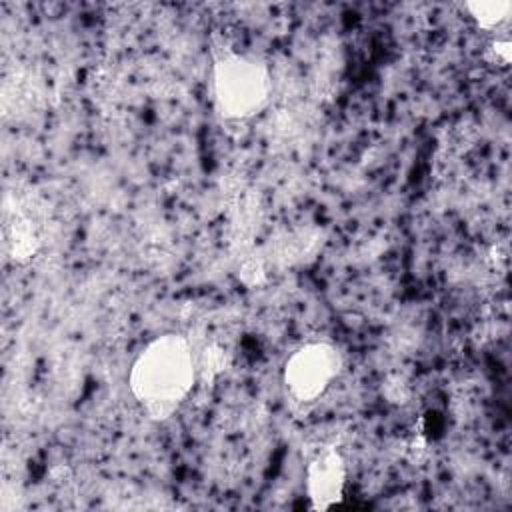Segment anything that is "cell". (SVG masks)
Masks as SVG:
<instances>
[{
	"label": "cell",
	"mask_w": 512,
	"mask_h": 512,
	"mask_svg": "<svg viewBox=\"0 0 512 512\" xmlns=\"http://www.w3.org/2000/svg\"><path fill=\"white\" fill-rule=\"evenodd\" d=\"M510 58H512V44H510V40H494L492 44H488L486 60H490L492 64L508 66Z\"/></svg>",
	"instance_id": "obj_8"
},
{
	"label": "cell",
	"mask_w": 512,
	"mask_h": 512,
	"mask_svg": "<svg viewBox=\"0 0 512 512\" xmlns=\"http://www.w3.org/2000/svg\"><path fill=\"white\" fill-rule=\"evenodd\" d=\"M346 462L336 446L322 448L306 468V492L312 510H328L342 502Z\"/></svg>",
	"instance_id": "obj_4"
},
{
	"label": "cell",
	"mask_w": 512,
	"mask_h": 512,
	"mask_svg": "<svg viewBox=\"0 0 512 512\" xmlns=\"http://www.w3.org/2000/svg\"><path fill=\"white\" fill-rule=\"evenodd\" d=\"M228 364H230V354L222 346L210 344L202 350L200 360L196 362V368L202 380H214L220 372L228 368Z\"/></svg>",
	"instance_id": "obj_6"
},
{
	"label": "cell",
	"mask_w": 512,
	"mask_h": 512,
	"mask_svg": "<svg viewBox=\"0 0 512 512\" xmlns=\"http://www.w3.org/2000/svg\"><path fill=\"white\" fill-rule=\"evenodd\" d=\"M240 280L248 286H258L266 280V274H264V264L260 258L252 256V258H246L240 266Z\"/></svg>",
	"instance_id": "obj_7"
},
{
	"label": "cell",
	"mask_w": 512,
	"mask_h": 512,
	"mask_svg": "<svg viewBox=\"0 0 512 512\" xmlns=\"http://www.w3.org/2000/svg\"><path fill=\"white\" fill-rule=\"evenodd\" d=\"M466 10L474 18V22L484 30H494L510 18L512 2L508 0H480L466 2Z\"/></svg>",
	"instance_id": "obj_5"
},
{
	"label": "cell",
	"mask_w": 512,
	"mask_h": 512,
	"mask_svg": "<svg viewBox=\"0 0 512 512\" xmlns=\"http://www.w3.org/2000/svg\"><path fill=\"white\" fill-rule=\"evenodd\" d=\"M342 366V354L334 344L310 342L286 360L284 384L298 402H312L326 392L330 382L342 372Z\"/></svg>",
	"instance_id": "obj_3"
},
{
	"label": "cell",
	"mask_w": 512,
	"mask_h": 512,
	"mask_svg": "<svg viewBox=\"0 0 512 512\" xmlns=\"http://www.w3.org/2000/svg\"><path fill=\"white\" fill-rule=\"evenodd\" d=\"M196 376L190 342L180 334H164L138 354L128 386L152 420H166L188 396Z\"/></svg>",
	"instance_id": "obj_1"
},
{
	"label": "cell",
	"mask_w": 512,
	"mask_h": 512,
	"mask_svg": "<svg viewBox=\"0 0 512 512\" xmlns=\"http://www.w3.org/2000/svg\"><path fill=\"white\" fill-rule=\"evenodd\" d=\"M212 54V92L218 114L226 120H246L260 112L270 96L266 64L216 44Z\"/></svg>",
	"instance_id": "obj_2"
}]
</instances>
